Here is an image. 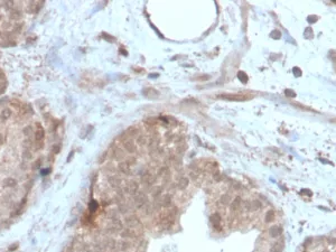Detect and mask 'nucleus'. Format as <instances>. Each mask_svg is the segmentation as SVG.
Masks as SVG:
<instances>
[{"label":"nucleus","instance_id":"nucleus-1","mask_svg":"<svg viewBox=\"0 0 336 252\" xmlns=\"http://www.w3.org/2000/svg\"><path fill=\"white\" fill-rule=\"evenodd\" d=\"M45 138V131L43 127L40 124H37V128H36V131H35V140L36 142H42Z\"/></svg>","mask_w":336,"mask_h":252},{"label":"nucleus","instance_id":"nucleus-2","mask_svg":"<svg viewBox=\"0 0 336 252\" xmlns=\"http://www.w3.org/2000/svg\"><path fill=\"white\" fill-rule=\"evenodd\" d=\"M17 185V180L14 178H6L4 180V186L5 187H15Z\"/></svg>","mask_w":336,"mask_h":252},{"label":"nucleus","instance_id":"nucleus-3","mask_svg":"<svg viewBox=\"0 0 336 252\" xmlns=\"http://www.w3.org/2000/svg\"><path fill=\"white\" fill-rule=\"evenodd\" d=\"M34 157V155L32 154V151L29 150V149H25V150L22 151V158L25 159V160H29V159H32Z\"/></svg>","mask_w":336,"mask_h":252},{"label":"nucleus","instance_id":"nucleus-4","mask_svg":"<svg viewBox=\"0 0 336 252\" xmlns=\"http://www.w3.org/2000/svg\"><path fill=\"white\" fill-rule=\"evenodd\" d=\"M24 134L27 137V138H30L33 136V129L32 127H27V128L24 129Z\"/></svg>","mask_w":336,"mask_h":252},{"label":"nucleus","instance_id":"nucleus-5","mask_svg":"<svg viewBox=\"0 0 336 252\" xmlns=\"http://www.w3.org/2000/svg\"><path fill=\"white\" fill-rule=\"evenodd\" d=\"M1 116H2L4 119H8L9 116H10V110H9V109H5V110L2 111V113H1Z\"/></svg>","mask_w":336,"mask_h":252},{"label":"nucleus","instance_id":"nucleus-6","mask_svg":"<svg viewBox=\"0 0 336 252\" xmlns=\"http://www.w3.org/2000/svg\"><path fill=\"white\" fill-rule=\"evenodd\" d=\"M60 150H61V146H60V145H54V147H53V152H54V154H58V152H60Z\"/></svg>","mask_w":336,"mask_h":252},{"label":"nucleus","instance_id":"nucleus-7","mask_svg":"<svg viewBox=\"0 0 336 252\" xmlns=\"http://www.w3.org/2000/svg\"><path fill=\"white\" fill-rule=\"evenodd\" d=\"M4 144V136L0 134V146Z\"/></svg>","mask_w":336,"mask_h":252}]
</instances>
